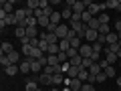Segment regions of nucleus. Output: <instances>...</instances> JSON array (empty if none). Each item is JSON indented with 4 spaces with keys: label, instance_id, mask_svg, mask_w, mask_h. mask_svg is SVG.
Listing matches in <instances>:
<instances>
[{
    "label": "nucleus",
    "instance_id": "nucleus-18",
    "mask_svg": "<svg viewBox=\"0 0 121 91\" xmlns=\"http://www.w3.org/2000/svg\"><path fill=\"white\" fill-rule=\"evenodd\" d=\"M60 83H65L63 73H55V75H52V85H60Z\"/></svg>",
    "mask_w": 121,
    "mask_h": 91
},
{
    "label": "nucleus",
    "instance_id": "nucleus-44",
    "mask_svg": "<svg viewBox=\"0 0 121 91\" xmlns=\"http://www.w3.org/2000/svg\"><path fill=\"white\" fill-rule=\"evenodd\" d=\"M117 87L121 89V77H117Z\"/></svg>",
    "mask_w": 121,
    "mask_h": 91
},
{
    "label": "nucleus",
    "instance_id": "nucleus-8",
    "mask_svg": "<svg viewBox=\"0 0 121 91\" xmlns=\"http://www.w3.org/2000/svg\"><path fill=\"white\" fill-rule=\"evenodd\" d=\"M30 61H32V59L26 57V59L20 63V73H32V71H30Z\"/></svg>",
    "mask_w": 121,
    "mask_h": 91
},
{
    "label": "nucleus",
    "instance_id": "nucleus-27",
    "mask_svg": "<svg viewBox=\"0 0 121 91\" xmlns=\"http://www.w3.org/2000/svg\"><path fill=\"white\" fill-rule=\"evenodd\" d=\"M101 71H103V69H101V67H99V63H95V65H93V67H91V69H89V75H95V77H97V75H99Z\"/></svg>",
    "mask_w": 121,
    "mask_h": 91
},
{
    "label": "nucleus",
    "instance_id": "nucleus-38",
    "mask_svg": "<svg viewBox=\"0 0 121 91\" xmlns=\"http://www.w3.org/2000/svg\"><path fill=\"white\" fill-rule=\"evenodd\" d=\"M39 49L44 53V55H47V51H48V43H47V41H40V43H39Z\"/></svg>",
    "mask_w": 121,
    "mask_h": 91
},
{
    "label": "nucleus",
    "instance_id": "nucleus-42",
    "mask_svg": "<svg viewBox=\"0 0 121 91\" xmlns=\"http://www.w3.org/2000/svg\"><path fill=\"white\" fill-rule=\"evenodd\" d=\"M115 32L119 35V39H121V20H117V22H115Z\"/></svg>",
    "mask_w": 121,
    "mask_h": 91
},
{
    "label": "nucleus",
    "instance_id": "nucleus-25",
    "mask_svg": "<svg viewBox=\"0 0 121 91\" xmlns=\"http://www.w3.org/2000/svg\"><path fill=\"white\" fill-rule=\"evenodd\" d=\"M0 65L4 67V69L12 65V63H10V59H8V55H0Z\"/></svg>",
    "mask_w": 121,
    "mask_h": 91
},
{
    "label": "nucleus",
    "instance_id": "nucleus-30",
    "mask_svg": "<svg viewBox=\"0 0 121 91\" xmlns=\"http://www.w3.org/2000/svg\"><path fill=\"white\" fill-rule=\"evenodd\" d=\"M14 35H16L18 36V39H24V36H26V28H20V26H16V30H14Z\"/></svg>",
    "mask_w": 121,
    "mask_h": 91
},
{
    "label": "nucleus",
    "instance_id": "nucleus-19",
    "mask_svg": "<svg viewBox=\"0 0 121 91\" xmlns=\"http://www.w3.org/2000/svg\"><path fill=\"white\" fill-rule=\"evenodd\" d=\"M69 24H71V28H73V30H75V32H79V30H81V28H83V26H85V24H83V22H81V20H71V22H69Z\"/></svg>",
    "mask_w": 121,
    "mask_h": 91
},
{
    "label": "nucleus",
    "instance_id": "nucleus-46",
    "mask_svg": "<svg viewBox=\"0 0 121 91\" xmlns=\"http://www.w3.org/2000/svg\"><path fill=\"white\" fill-rule=\"evenodd\" d=\"M51 91H59V89H56V87H52V89H51Z\"/></svg>",
    "mask_w": 121,
    "mask_h": 91
},
{
    "label": "nucleus",
    "instance_id": "nucleus-17",
    "mask_svg": "<svg viewBox=\"0 0 121 91\" xmlns=\"http://www.w3.org/2000/svg\"><path fill=\"white\" fill-rule=\"evenodd\" d=\"M8 59H10V63H12V65H18V61H20V53H18V51L10 53V55H8Z\"/></svg>",
    "mask_w": 121,
    "mask_h": 91
},
{
    "label": "nucleus",
    "instance_id": "nucleus-34",
    "mask_svg": "<svg viewBox=\"0 0 121 91\" xmlns=\"http://www.w3.org/2000/svg\"><path fill=\"white\" fill-rule=\"evenodd\" d=\"M59 63H60V65L69 63V55H67V53H59Z\"/></svg>",
    "mask_w": 121,
    "mask_h": 91
},
{
    "label": "nucleus",
    "instance_id": "nucleus-22",
    "mask_svg": "<svg viewBox=\"0 0 121 91\" xmlns=\"http://www.w3.org/2000/svg\"><path fill=\"white\" fill-rule=\"evenodd\" d=\"M59 53H60V47H59V45H48L47 55H59Z\"/></svg>",
    "mask_w": 121,
    "mask_h": 91
},
{
    "label": "nucleus",
    "instance_id": "nucleus-1",
    "mask_svg": "<svg viewBox=\"0 0 121 91\" xmlns=\"http://www.w3.org/2000/svg\"><path fill=\"white\" fill-rule=\"evenodd\" d=\"M65 85L71 87V91H81L85 83H83L81 79H69V77H65Z\"/></svg>",
    "mask_w": 121,
    "mask_h": 91
},
{
    "label": "nucleus",
    "instance_id": "nucleus-31",
    "mask_svg": "<svg viewBox=\"0 0 121 91\" xmlns=\"http://www.w3.org/2000/svg\"><path fill=\"white\" fill-rule=\"evenodd\" d=\"M39 20V26H44V28H48V24H51V20H48L47 16H40V18H36Z\"/></svg>",
    "mask_w": 121,
    "mask_h": 91
},
{
    "label": "nucleus",
    "instance_id": "nucleus-10",
    "mask_svg": "<svg viewBox=\"0 0 121 91\" xmlns=\"http://www.w3.org/2000/svg\"><path fill=\"white\" fill-rule=\"evenodd\" d=\"M30 71H32V73H43V65H40L36 59H32L30 61Z\"/></svg>",
    "mask_w": 121,
    "mask_h": 91
},
{
    "label": "nucleus",
    "instance_id": "nucleus-29",
    "mask_svg": "<svg viewBox=\"0 0 121 91\" xmlns=\"http://www.w3.org/2000/svg\"><path fill=\"white\" fill-rule=\"evenodd\" d=\"M105 59H107V63H109V65H115L117 55H115V53H107V55H105Z\"/></svg>",
    "mask_w": 121,
    "mask_h": 91
},
{
    "label": "nucleus",
    "instance_id": "nucleus-12",
    "mask_svg": "<svg viewBox=\"0 0 121 91\" xmlns=\"http://www.w3.org/2000/svg\"><path fill=\"white\" fill-rule=\"evenodd\" d=\"M69 65L71 67H81L83 65V57L77 55V57H73V59H69Z\"/></svg>",
    "mask_w": 121,
    "mask_h": 91
},
{
    "label": "nucleus",
    "instance_id": "nucleus-3",
    "mask_svg": "<svg viewBox=\"0 0 121 91\" xmlns=\"http://www.w3.org/2000/svg\"><path fill=\"white\" fill-rule=\"evenodd\" d=\"M69 30H71V28H69V26L65 24V22H60V24L56 26V32H55V35L59 36V41H63V39H67V35H69Z\"/></svg>",
    "mask_w": 121,
    "mask_h": 91
},
{
    "label": "nucleus",
    "instance_id": "nucleus-37",
    "mask_svg": "<svg viewBox=\"0 0 121 91\" xmlns=\"http://www.w3.org/2000/svg\"><path fill=\"white\" fill-rule=\"evenodd\" d=\"M20 51H22V55H26V57H30V53H32V47H30V45H24V47H22Z\"/></svg>",
    "mask_w": 121,
    "mask_h": 91
},
{
    "label": "nucleus",
    "instance_id": "nucleus-49",
    "mask_svg": "<svg viewBox=\"0 0 121 91\" xmlns=\"http://www.w3.org/2000/svg\"><path fill=\"white\" fill-rule=\"evenodd\" d=\"M39 91H43V89H39Z\"/></svg>",
    "mask_w": 121,
    "mask_h": 91
},
{
    "label": "nucleus",
    "instance_id": "nucleus-45",
    "mask_svg": "<svg viewBox=\"0 0 121 91\" xmlns=\"http://www.w3.org/2000/svg\"><path fill=\"white\" fill-rule=\"evenodd\" d=\"M117 57H119V59H121V49H119V53H117Z\"/></svg>",
    "mask_w": 121,
    "mask_h": 91
},
{
    "label": "nucleus",
    "instance_id": "nucleus-48",
    "mask_svg": "<svg viewBox=\"0 0 121 91\" xmlns=\"http://www.w3.org/2000/svg\"><path fill=\"white\" fill-rule=\"evenodd\" d=\"M119 69H121V63H119Z\"/></svg>",
    "mask_w": 121,
    "mask_h": 91
},
{
    "label": "nucleus",
    "instance_id": "nucleus-20",
    "mask_svg": "<svg viewBox=\"0 0 121 91\" xmlns=\"http://www.w3.org/2000/svg\"><path fill=\"white\" fill-rule=\"evenodd\" d=\"M26 36H28V39H39V35H36V26H28V28H26Z\"/></svg>",
    "mask_w": 121,
    "mask_h": 91
},
{
    "label": "nucleus",
    "instance_id": "nucleus-11",
    "mask_svg": "<svg viewBox=\"0 0 121 91\" xmlns=\"http://www.w3.org/2000/svg\"><path fill=\"white\" fill-rule=\"evenodd\" d=\"M79 73H81V67H71V69L67 71V77L69 79H77Z\"/></svg>",
    "mask_w": 121,
    "mask_h": 91
},
{
    "label": "nucleus",
    "instance_id": "nucleus-21",
    "mask_svg": "<svg viewBox=\"0 0 121 91\" xmlns=\"http://www.w3.org/2000/svg\"><path fill=\"white\" fill-rule=\"evenodd\" d=\"M87 26H89L91 30H97V32H99V26H101V22H99V18H93V20H91Z\"/></svg>",
    "mask_w": 121,
    "mask_h": 91
},
{
    "label": "nucleus",
    "instance_id": "nucleus-24",
    "mask_svg": "<svg viewBox=\"0 0 121 91\" xmlns=\"http://www.w3.org/2000/svg\"><path fill=\"white\" fill-rule=\"evenodd\" d=\"M60 18H63V16H60V12H55L48 20H51V24H56V26H59V24H60Z\"/></svg>",
    "mask_w": 121,
    "mask_h": 91
},
{
    "label": "nucleus",
    "instance_id": "nucleus-23",
    "mask_svg": "<svg viewBox=\"0 0 121 91\" xmlns=\"http://www.w3.org/2000/svg\"><path fill=\"white\" fill-rule=\"evenodd\" d=\"M47 57H48V65H51V67L60 65V63H59V55H47Z\"/></svg>",
    "mask_w": 121,
    "mask_h": 91
},
{
    "label": "nucleus",
    "instance_id": "nucleus-2",
    "mask_svg": "<svg viewBox=\"0 0 121 91\" xmlns=\"http://www.w3.org/2000/svg\"><path fill=\"white\" fill-rule=\"evenodd\" d=\"M79 55H81L83 59H87V57H93V45L83 43V45H81V49H79Z\"/></svg>",
    "mask_w": 121,
    "mask_h": 91
},
{
    "label": "nucleus",
    "instance_id": "nucleus-32",
    "mask_svg": "<svg viewBox=\"0 0 121 91\" xmlns=\"http://www.w3.org/2000/svg\"><path fill=\"white\" fill-rule=\"evenodd\" d=\"M97 18H99V22H101V24H109V14L101 12V14H99V16H97Z\"/></svg>",
    "mask_w": 121,
    "mask_h": 91
},
{
    "label": "nucleus",
    "instance_id": "nucleus-6",
    "mask_svg": "<svg viewBox=\"0 0 121 91\" xmlns=\"http://www.w3.org/2000/svg\"><path fill=\"white\" fill-rule=\"evenodd\" d=\"M0 53H2V55H10V53H14V47H12V43L4 41V43H2V47H0Z\"/></svg>",
    "mask_w": 121,
    "mask_h": 91
},
{
    "label": "nucleus",
    "instance_id": "nucleus-36",
    "mask_svg": "<svg viewBox=\"0 0 121 91\" xmlns=\"http://www.w3.org/2000/svg\"><path fill=\"white\" fill-rule=\"evenodd\" d=\"M115 73H117V69H115V67H107V69H105V75H107V77H115Z\"/></svg>",
    "mask_w": 121,
    "mask_h": 91
},
{
    "label": "nucleus",
    "instance_id": "nucleus-28",
    "mask_svg": "<svg viewBox=\"0 0 121 91\" xmlns=\"http://www.w3.org/2000/svg\"><path fill=\"white\" fill-rule=\"evenodd\" d=\"M105 8H113V10H117V8H119V0H109V2H105Z\"/></svg>",
    "mask_w": 121,
    "mask_h": 91
},
{
    "label": "nucleus",
    "instance_id": "nucleus-39",
    "mask_svg": "<svg viewBox=\"0 0 121 91\" xmlns=\"http://www.w3.org/2000/svg\"><path fill=\"white\" fill-rule=\"evenodd\" d=\"M81 91H99V89H97L95 85H91V83H85V85H83V89H81Z\"/></svg>",
    "mask_w": 121,
    "mask_h": 91
},
{
    "label": "nucleus",
    "instance_id": "nucleus-26",
    "mask_svg": "<svg viewBox=\"0 0 121 91\" xmlns=\"http://www.w3.org/2000/svg\"><path fill=\"white\" fill-rule=\"evenodd\" d=\"M109 32H111V26H109V24H101V26H99V35L107 36Z\"/></svg>",
    "mask_w": 121,
    "mask_h": 91
},
{
    "label": "nucleus",
    "instance_id": "nucleus-5",
    "mask_svg": "<svg viewBox=\"0 0 121 91\" xmlns=\"http://www.w3.org/2000/svg\"><path fill=\"white\" fill-rule=\"evenodd\" d=\"M89 12H91L93 16L97 18V16L101 14V12H105V4H95V2H93V4L89 6Z\"/></svg>",
    "mask_w": 121,
    "mask_h": 91
},
{
    "label": "nucleus",
    "instance_id": "nucleus-4",
    "mask_svg": "<svg viewBox=\"0 0 121 91\" xmlns=\"http://www.w3.org/2000/svg\"><path fill=\"white\" fill-rule=\"evenodd\" d=\"M0 6H2V10H4L6 14H14L16 12V10H14V0H2V2H0Z\"/></svg>",
    "mask_w": 121,
    "mask_h": 91
},
{
    "label": "nucleus",
    "instance_id": "nucleus-13",
    "mask_svg": "<svg viewBox=\"0 0 121 91\" xmlns=\"http://www.w3.org/2000/svg\"><path fill=\"white\" fill-rule=\"evenodd\" d=\"M18 71H20V65H10V67H6V69H4V73L12 77V75H16Z\"/></svg>",
    "mask_w": 121,
    "mask_h": 91
},
{
    "label": "nucleus",
    "instance_id": "nucleus-16",
    "mask_svg": "<svg viewBox=\"0 0 121 91\" xmlns=\"http://www.w3.org/2000/svg\"><path fill=\"white\" fill-rule=\"evenodd\" d=\"M60 16H63V18H67V20H71V18H73V8L65 6V8H63V12H60Z\"/></svg>",
    "mask_w": 121,
    "mask_h": 91
},
{
    "label": "nucleus",
    "instance_id": "nucleus-41",
    "mask_svg": "<svg viewBox=\"0 0 121 91\" xmlns=\"http://www.w3.org/2000/svg\"><path fill=\"white\" fill-rule=\"evenodd\" d=\"M99 67H101V69L105 71V69H107V67H111V65H109V63H107V59H105V57H103V59L99 61Z\"/></svg>",
    "mask_w": 121,
    "mask_h": 91
},
{
    "label": "nucleus",
    "instance_id": "nucleus-9",
    "mask_svg": "<svg viewBox=\"0 0 121 91\" xmlns=\"http://www.w3.org/2000/svg\"><path fill=\"white\" fill-rule=\"evenodd\" d=\"M26 89L24 91H39V81L36 79H30V81H26Z\"/></svg>",
    "mask_w": 121,
    "mask_h": 91
},
{
    "label": "nucleus",
    "instance_id": "nucleus-33",
    "mask_svg": "<svg viewBox=\"0 0 121 91\" xmlns=\"http://www.w3.org/2000/svg\"><path fill=\"white\" fill-rule=\"evenodd\" d=\"M77 79H81V81L85 83L87 79H89V71H87V69H81V73H79V77H77Z\"/></svg>",
    "mask_w": 121,
    "mask_h": 91
},
{
    "label": "nucleus",
    "instance_id": "nucleus-35",
    "mask_svg": "<svg viewBox=\"0 0 121 91\" xmlns=\"http://www.w3.org/2000/svg\"><path fill=\"white\" fill-rule=\"evenodd\" d=\"M101 51H103V45L97 41V43H93V53H97V55H101Z\"/></svg>",
    "mask_w": 121,
    "mask_h": 91
},
{
    "label": "nucleus",
    "instance_id": "nucleus-7",
    "mask_svg": "<svg viewBox=\"0 0 121 91\" xmlns=\"http://www.w3.org/2000/svg\"><path fill=\"white\" fill-rule=\"evenodd\" d=\"M39 83H40V85H52V75L40 73V75H39Z\"/></svg>",
    "mask_w": 121,
    "mask_h": 91
},
{
    "label": "nucleus",
    "instance_id": "nucleus-15",
    "mask_svg": "<svg viewBox=\"0 0 121 91\" xmlns=\"http://www.w3.org/2000/svg\"><path fill=\"white\" fill-rule=\"evenodd\" d=\"M115 43H119V35L117 32H109L107 35V45H115Z\"/></svg>",
    "mask_w": 121,
    "mask_h": 91
},
{
    "label": "nucleus",
    "instance_id": "nucleus-40",
    "mask_svg": "<svg viewBox=\"0 0 121 91\" xmlns=\"http://www.w3.org/2000/svg\"><path fill=\"white\" fill-rule=\"evenodd\" d=\"M107 79H109V77L105 75V71H101V73L97 75V83H103V81H107Z\"/></svg>",
    "mask_w": 121,
    "mask_h": 91
},
{
    "label": "nucleus",
    "instance_id": "nucleus-47",
    "mask_svg": "<svg viewBox=\"0 0 121 91\" xmlns=\"http://www.w3.org/2000/svg\"><path fill=\"white\" fill-rule=\"evenodd\" d=\"M119 47H121V39H119Z\"/></svg>",
    "mask_w": 121,
    "mask_h": 91
},
{
    "label": "nucleus",
    "instance_id": "nucleus-43",
    "mask_svg": "<svg viewBox=\"0 0 121 91\" xmlns=\"http://www.w3.org/2000/svg\"><path fill=\"white\" fill-rule=\"evenodd\" d=\"M71 20H81V14H79V12H73V18H71ZM83 22V20H81Z\"/></svg>",
    "mask_w": 121,
    "mask_h": 91
},
{
    "label": "nucleus",
    "instance_id": "nucleus-14",
    "mask_svg": "<svg viewBox=\"0 0 121 91\" xmlns=\"http://www.w3.org/2000/svg\"><path fill=\"white\" fill-rule=\"evenodd\" d=\"M59 47H60V53H69V49H71V43H69V39H63L59 43Z\"/></svg>",
    "mask_w": 121,
    "mask_h": 91
}]
</instances>
